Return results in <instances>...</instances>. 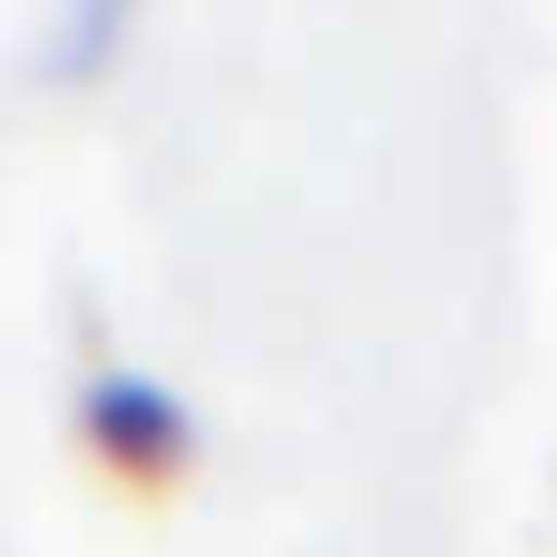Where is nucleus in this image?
<instances>
[{"label":"nucleus","mask_w":557,"mask_h":557,"mask_svg":"<svg viewBox=\"0 0 557 557\" xmlns=\"http://www.w3.org/2000/svg\"><path fill=\"white\" fill-rule=\"evenodd\" d=\"M137 10L147 0H49V39H39V69L49 78H98L117 49H127V29H137Z\"/></svg>","instance_id":"f03ea898"},{"label":"nucleus","mask_w":557,"mask_h":557,"mask_svg":"<svg viewBox=\"0 0 557 557\" xmlns=\"http://www.w3.org/2000/svg\"><path fill=\"white\" fill-rule=\"evenodd\" d=\"M78 431H88V450H98L117 480H176V470L196 460L186 401H176L166 382H147V372H98V382L78 392Z\"/></svg>","instance_id":"f257e3e1"}]
</instances>
